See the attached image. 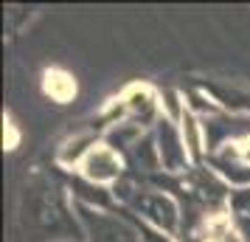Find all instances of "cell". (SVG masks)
<instances>
[{
    "label": "cell",
    "instance_id": "obj_1",
    "mask_svg": "<svg viewBox=\"0 0 250 242\" xmlns=\"http://www.w3.org/2000/svg\"><path fill=\"white\" fill-rule=\"evenodd\" d=\"M121 200H124L135 214H141V220L149 222L158 234H169V237L177 234L180 208H177V203H174L171 195L158 192V189H132V186H124Z\"/></svg>",
    "mask_w": 250,
    "mask_h": 242
},
{
    "label": "cell",
    "instance_id": "obj_2",
    "mask_svg": "<svg viewBox=\"0 0 250 242\" xmlns=\"http://www.w3.org/2000/svg\"><path fill=\"white\" fill-rule=\"evenodd\" d=\"M155 147H158L160 155V166L166 172L191 169V161H188V152H186V144H183L180 135V124L169 121L166 115H160L155 121Z\"/></svg>",
    "mask_w": 250,
    "mask_h": 242
},
{
    "label": "cell",
    "instance_id": "obj_3",
    "mask_svg": "<svg viewBox=\"0 0 250 242\" xmlns=\"http://www.w3.org/2000/svg\"><path fill=\"white\" fill-rule=\"evenodd\" d=\"M82 177L93 186H113L121 180V175H124V158H121V152H115L113 147H107V144H99L96 150L84 158V163L79 166Z\"/></svg>",
    "mask_w": 250,
    "mask_h": 242
},
{
    "label": "cell",
    "instance_id": "obj_4",
    "mask_svg": "<svg viewBox=\"0 0 250 242\" xmlns=\"http://www.w3.org/2000/svg\"><path fill=\"white\" fill-rule=\"evenodd\" d=\"M118 99L124 104L126 118L135 121V124H141V127H149L152 121H158L160 115H163L160 113V93H155L149 85H144V82L129 85Z\"/></svg>",
    "mask_w": 250,
    "mask_h": 242
},
{
    "label": "cell",
    "instance_id": "obj_5",
    "mask_svg": "<svg viewBox=\"0 0 250 242\" xmlns=\"http://www.w3.org/2000/svg\"><path fill=\"white\" fill-rule=\"evenodd\" d=\"M180 135L183 144H186V152H188V161L200 163L208 155V144H205V124L200 115H194L191 110H186V115L180 118Z\"/></svg>",
    "mask_w": 250,
    "mask_h": 242
},
{
    "label": "cell",
    "instance_id": "obj_6",
    "mask_svg": "<svg viewBox=\"0 0 250 242\" xmlns=\"http://www.w3.org/2000/svg\"><path fill=\"white\" fill-rule=\"evenodd\" d=\"M99 144H102V141H99L96 132H76L73 138H68L59 147L57 161L62 163V166H68V169H79L82 163H84V158H87Z\"/></svg>",
    "mask_w": 250,
    "mask_h": 242
},
{
    "label": "cell",
    "instance_id": "obj_7",
    "mask_svg": "<svg viewBox=\"0 0 250 242\" xmlns=\"http://www.w3.org/2000/svg\"><path fill=\"white\" fill-rule=\"evenodd\" d=\"M42 93L51 102L57 104H68L76 99V79L70 76L68 70L62 68H51L42 73Z\"/></svg>",
    "mask_w": 250,
    "mask_h": 242
},
{
    "label": "cell",
    "instance_id": "obj_8",
    "mask_svg": "<svg viewBox=\"0 0 250 242\" xmlns=\"http://www.w3.org/2000/svg\"><path fill=\"white\" fill-rule=\"evenodd\" d=\"M186 96H180L177 90H163L160 93V113L166 115L169 121L180 124V118L186 115Z\"/></svg>",
    "mask_w": 250,
    "mask_h": 242
},
{
    "label": "cell",
    "instance_id": "obj_9",
    "mask_svg": "<svg viewBox=\"0 0 250 242\" xmlns=\"http://www.w3.org/2000/svg\"><path fill=\"white\" fill-rule=\"evenodd\" d=\"M3 144H6V150H17V144H20V130L9 115L3 118Z\"/></svg>",
    "mask_w": 250,
    "mask_h": 242
}]
</instances>
